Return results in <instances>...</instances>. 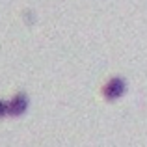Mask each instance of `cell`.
I'll use <instances>...</instances> for the list:
<instances>
[{
	"label": "cell",
	"mask_w": 147,
	"mask_h": 147,
	"mask_svg": "<svg viewBox=\"0 0 147 147\" xmlns=\"http://www.w3.org/2000/svg\"><path fill=\"white\" fill-rule=\"evenodd\" d=\"M125 88H127L125 80L119 78V76H115V78H112L110 82L104 86L102 95H104V99H108V100H115V99H119L123 93H125Z\"/></svg>",
	"instance_id": "cell-1"
},
{
	"label": "cell",
	"mask_w": 147,
	"mask_h": 147,
	"mask_svg": "<svg viewBox=\"0 0 147 147\" xmlns=\"http://www.w3.org/2000/svg\"><path fill=\"white\" fill-rule=\"evenodd\" d=\"M28 108V97L26 93H17L9 100V115H22Z\"/></svg>",
	"instance_id": "cell-2"
},
{
	"label": "cell",
	"mask_w": 147,
	"mask_h": 147,
	"mask_svg": "<svg viewBox=\"0 0 147 147\" xmlns=\"http://www.w3.org/2000/svg\"><path fill=\"white\" fill-rule=\"evenodd\" d=\"M7 114H9V102L0 99V117H4V115H7Z\"/></svg>",
	"instance_id": "cell-3"
}]
</instances>
